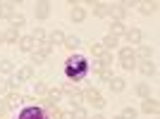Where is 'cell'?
<instances>
[{"mask_svg": "<svg viewBox=\"0 0 160 119\" xmlns=\"http://www.w3.org/2000/svg\"><path fill=\"white\" fill-rule=\"evenodd\" d=\"M88 60L84 57V55H79V53H74L72 57L65 62V76H67V81H72V83H81V81L88 76Z\"/></svg>", "mask_w": 160, "mask_h": 119, "instance_id": "1", "label": "cell"}, {"mask_svg": "<svg viewBox=\"0 0 160 119\" xmlns=\"http://www.w3.org/2000/svg\"><path fill=\"white\" fill-rule=\"evenodd\" d=\"M17 119H48V114L43 112V107L38 105H31V107H24L19 112V117Z\"/></svg>", "mask_w": 160, "mask_h": 119, "instance_id": "2", "label": "cell"}, {"mask_svg": "<svg viewBox=\"0 0 160 119\" xmlns=\"http://www.w3.org/2000/svg\"><path fill=\"white\" fill-rule=\"evenodd\" d=\"M124 40H127V45H129V48L141 45V40H143V33H141V29L129 26V29H127V33H124Z\"/></svg>", "mask_w": 160, "mask_h": 119, "instance_id": "3", "label": "cell"}, {"mask_svg": "<svg viewBox=\"0 0 160 119\" xmlns=\"http://www.w3.org/2000/svg\"><path fill=\"white\" fill-rule=\"evenodd\" d=\"M50 2H48V0H38V2H36V5H33V14H36V19L38 21H43V19H48V17H50Z\"/></svg>", "mask_w": 160, "mask_h": 119, "instance_id": "4", "label": "cell"}, {"mask_svg": "<svg viewBox=\"0 0 160 119\" xmlns=\"http://www.w3.org/2000/svg\"><path fill=\"white\" fill-rule=\"evenodd\" d=\"M88 12H86V7H81L79 2L77 5H72V10H69V19L74 21V24H81V21H86Z\"/></svg>", "mask_w": 160, "mask_h": 119, "instance_id": "5", "label": "cell"}, {"mask_svg": "<svg viewBox=\"0 0 160 119\" xmlns=\"http://www.w3.org/2000/svg\"><path fill=\"white\" fill-rule=\"evenodd\" d=\"M141 112L143 114H148V117H151V114H158L160 112V105H158V100L155 98H146V100H141Z\"/></svg>", "mask_w": 160, "mask_h": 119, "instance_id": "6", "label": "cell"}, {"mask_svg": "<svg viewBox=\"0 0 160 119\" xmlns=\"http://www.w3.org/2000/svg\"><path fill=\"white\" fill-rule=\"evenodd\" d=\"M134 55H136V60H141V62H151V60H153V48L141 43V45L134 48Z\"/></svg>", "mask_w": 160, "mask_h": 119, "instance_id": "7", "label": "cell"}, {"mask_svg": "<svg viewBox=\"0 0 160 119\" xmlns=\"http://www.w3.org/2000/svg\"><path fill=\"white\" fill-rule=\"evenodd\" d=\"M108 17L112 21H124V17H127V10L122 7V2H117V5H110V10H108Z\"/></svg>", "mask_w": 160, "mask_h": 119, "instance_id": "8", "label": "cell"}, {"mask_svg": "<svg viewBox=\"0 0 160 119\" xmlns=\"http://www.w3.org/2000/svg\"><path fill=\"white\" fill-rule=\"evenodd\" d=\"M88 7H93L96 17H108V10H110V2H98V0H86Z\"/></svg>", "mask_w": 160, "mask_h": 119, "instance_id": "9", "label": "cell"}, {"mask_svg": "<svg viewBox=\"0 0 160 119\" xmlns=\"http://www.w3.org/2000/svg\"><path fill=\"white\" fill-rule=\"evenodd\" d=\"M17 12V2L14 0H7V2H0V19H7L10 21V17Z\"/></svg>", "mask_w": 160, "mask_h": 119, "instance_id": "10", "label": "cell"}, {"mask_svg": "<svg viewBox=\"0 0 160 119\" xmlns=\"http://www.w3.org/2000/svg\"><path fill=\"white\" fill-rule=\"evenodd\" d=\"M17 79L24 83V81H33L36 79V72H33V67L31 64H24V67H19L17 69Z\"/></svg>", "mask_w": 160, "mask_h": 119, "instance_id": "11", "label": "cell"}, {"mask_svg": "<svg viewBox=\"0 0 160 119\" xmlns=\"http://www.w3.org/2000/svg\"><path fill=\"white\" fill-rule=\"evenodd\" d=\"M22 98H24L22 93H7L5 95V107L7 110H17V107L22 105Z\"/></svg>", "mask_w": 160, "mask_h": 119, "instance_id": "12", "label": "cell"}, {"mask_svg": "<svg viewBox=\"0 0 160 119\" xmlns=\"http://www.w3.org/2000/svg\"><path fill=\"white\" fill-rule=\"evenodd\" d=\"M17 45H19L22 53H33V50H36V40H33L31 36H19V43H17Z\"/></svg>", "mask_w": 160, "mask_h": 119, "instance_id": "13", "label": "cell"}, {"mask_svg": "<svg viewBox=\"0 0 160 119\" xmlns=\"http://www.w3.org/2000/svg\"><path fill=\"white\" fill-rule=\"evenodd\" d=\"M127 24L124 21H110V36H115V38H122L124 33H127Z\"/></svg>", "mask_w": 160, "mask_h": 119, "instance_id": "14", "label": "cell"}, {"mask_svg": "<svg viewBox=\"0 0 160 119\" xmlns=\"http://www.w3.org/2000/svg\"><path fill=\"white\" fill-rule=\"evenodd\" d=\"M62 48H67L69 53H77L81 48V38L79 36H65V43H62Z\"/></svg>", "mask_w": 160, "mask_h": 119, "instance_id": "15", "label": "cell"}, {"mask_svg": "<svg viewBox=\"0 0 160 119\" xmlns=\"http://www.w3.org/2000/svg\"><path fill=\"white\" fill-rule=\"evenodd\" d=\"M46 100H50L53 105H58V102H60V100H62V88H60V86H48Z\"/></svg>", "mask_w": 160, "mask_h": 119, "instance_id": "16", "label": "cell"}, {"mask_svg": "<svg viewBox=\"0 0 160 119\" xmlns=\"http://www.w3.org/2000/svg\"><path fill=\"white\" fill-rule=\"evenodd\" d=\"M65 36L67 33L62 31V29H55V31L48 33V43H50V45H62V43H65Z\"/></svg>", "mask_w": 160, "mask_h": 119, "instance_id": "17", "label": "cell"}, {"mask_svg": "<svg viewBox=\"0 0 160 119\" xmlns=\"http://www.w3.org/2000/svg\"><path fill=\"white\" fill-rule=\"evenodd\" d=\"M136 69H139L143 76H155V72H158V67L153 64V60H151V62H139Z\"/></svg>", "mask_w": 160, "mask_h": 119, "instance_id": "18", "label": "cell"}, {"mask_svg": "<svg viewBox=\"0 0 160 119\" xmlns=\"http://www.w3.org/2000/svg\"><path fill=\"white\" fill-rule=\"evenodd\" d=\"M2 43L17 45V43H19V31H17V29H10V26H7V31L2 33Z\"/></svg>", "mask_w": 160, "mask_h": 119, "instance_id": "19", "label": "cell"}, {"mask_svg": "<svg viewBox=\"0 0 160 119\" xmlns=\"http://www.w3.org/2000/svg\"><path fill=\"white\" fill-rule=\"evenodd\" d=\"M67 98H69L72 107H84V98H81V88H77V86H74V88H72V93H69Z\"/></svg>", "mask_w": 160, "mask_h": 119, "instance_id": "20", "label": "cell"}, {"mask_svg": "<svg viewBox=\"0 0 160 119\" xmlns=\"http://www.w3.org/2000/svg\"><path fill=\"white\" fill-rule=\"evenodd\" d=\"M139 12L143 14V17H151V14L158 12V2H155V0H153V2H141V5H139Z\"/></svg>", "mask_w": 160, "mask_h": 119, "instance_id": "21", "label": "cell"}, {"mask_svg": "<svg viewBox=\"0 0 160 119\" xmlns=\"http://www.w3.org/2000/svg\"><path fill=\"white\" fill-rule=\"evenodd\" d=\"M24 24H27V17H24V14L14 12L12 17H10V29H17V31H19V29L24 26Z\"/></svg>", "mask_w": 160, "mask_h": 119, "instance_id": "22", "label": "cell"}, {"mask_svg": "<svg viewBox=\"0 0 160 119\" xmlns=\"http://www.w3.org/2000/svg\"><path fill=\"white\" fill-rule=\"evenodd\" d=\"M98 95H100V91H98L96 86H93V88H84V91H81V98H84V102H88V105H91Z\"/></svg>", "mask_w": 160, "mask_h": 119, "instance_id": "23", "label": "cell"}, {"mask_svg": "<svg viewBox=\"0 0 160 119\" xmlns=\"http://www.w3.org/2000/svg\"><path fill=\"white\" fill-rule=\"evenodd\" d=\"M100 45H103V50H110V53H112L115 48L120 45V38H115V36H110V33H108L105 38H103V43H100Z\"/></svg>", "mask_w": 160, "mask_h": 119, "instance_id": "24", "label": "cell"}, {"mask_svg": "<svg viewBox=\"0 0 160 119\" xmlns=\"http://www.w3.org/2000/svg\"><path fill=\"white\" fill-rule=\"evenodd\" d=\"M29 36H31V38L36 40V45H38V43H46V40H48V33H46V29H41V26H36L31 33H29Z\"/></svg>", "mask_w": 160, "mask_h": 119, "instance_id": "25", "label": "cell"}, {"mask_svg": "<svg viewBox=\"0 0 160 119\" xmlns=\"http://www.w3.org/2000/svg\"><path fill=\"white\" fill-rule=\"evenodd\" d=\"M7 88H10V93H19V88H22V81L17 79V74H10L7 76Z\"/></svg>", "mask_w": 160, "mask_h": 119, "instance_id": "26", "label": "cell"}, {"mask_svg": "<svg viewBox=\"0 0 160 119\" xmlns=\"http://www.w3.org/2000/svg\"><path fill=\"white\" fill-rule=\"evenodd\" d=\"M134 93H136L141 100H146V98H151V86H148V83H136V86H134Z\"/></svg>", "mask_w": 160, "mask_h": 119, "instance_id": "27", "label": "cell"}, {"mask_svg": "<svg viewBox=\"0 0 160 119\" xmlns=\"http://www.w3.org/2000/svg\"><path fill=\"white\" fill-rule=\"evenodd\" d=\"M108 86L112 88V93H122V91H124V88H127V81L122 79V76H115V79L110 81Z\"/></svg>", "mask_w": 160, "mask_h": 119, "instance_id": "28", "label": "cell"}, {"mask_svg": "<svg viewBox=\"0 0 160 119\" xmlns=\"http://www.w3.org/2000/svg\"><path fill=\"white\" fill-rule=\"evenodd\" d=\"M46 93H48L46 81H36V83H33V98H46Z\"/></svg>", "mask_w": 160, "mask_h": 119, "instance_id": "29", "label": "cell"}, {"mask_svg": "<svg viewBox=\"0 0 160 119\" xmlns=\"http://www.w3.org/2000/svg\"><path fill=\"white\" fill-rule=\"evenodd\" d=\"M98 62L103 67H108V69H110V67H112V62H115V55L110 53V50H103V53H100V57H98Z\"/></svg>", "mask_w": 160, "mask_h": 119, "instance_id": "30", "label": "cell"}, {"mask_svg": "<svg viewBox=\"0 0 160 119\" xmlns=\"http://www.w3.org/2000/svg\"><path fill=\"white\" fill-rule=\"evenodd\" d=\"M117 57H120V62H122V60H134L136 55H134V48H129V45H122L120 50H117Z\"/></svg>", "mask_w": 160, "mask_h": 119, "instance_id": "31", "label": "cell"}, {"mask_svg": "<svg viewBox=\"0 0 160 119\" xmlns=\"http://www.w3.org/2000/svg\"><path fill=\"white\" fill-rule=\"evenodd\" d=\"M96 76H98V81H103V83H110V81L115 79L112 69H108V67H103V69H100V72L96 74Z\"/></svg>", "mask_w": 160, "mask_h": 119, "instance_id": "32", "label": "cell"}, {"mask_svg": "<svg viewBox=\"0 0 160 119\" xmlns=\"http://www.w3.org/2000/svg\"><path fill=\"white\" fill-rule=\"evenodd\" d=\"M0 72L7 74V76H10V74H14V64H12V60H7V57L0 60Z\"/></svg>", "mask_w": 160, "mask_h": 119, "instance_id": "33", "label": "cell"}, {"mask_svg": "<svg viewBox=\"0 0 160 119\" xmlns=\"http://www.w3.org/2000/svg\"><path fill=\"white\" fill-rule=\"evenodd\" d=\"M36 50H38L41 55H43V57H50V55H53V45H50V43H38V45H36Z\"/></svg>", "mask_w": 160, "mask_h": 119, "instance_id": "34", "label": "cell"}, {"mask_svg": "<svg viewBox=\"0 0 160 119\" xmlns=\"http://www.w3.org/2000/svg\"><path fill=\"white\" fill-rule=\"evenodd\" d=\"M72 119H88L86 107H72Z\"/></svg>", "mask_w": 160, "mask_h": 119, "instance_id": "35", "label": "cell"}, {"mask_svg": "<svg viewBox=\"0 0 160 119\" xmlns=\"http://www.w3.org/2000/svg\"><path fill=\"white\" fill-rule=\"evenodd\" d=\"M136 64H139V60L134 57V60H122L120 62V67L124 69V72H132V69H136Z\"/></svg>", "mask_w": 160, "mask_h": 119, "instance_id": "36", "label": "cell"}, {"mask_svg": "<svg viewBox=\"0 0 160 119\" xmlns=\"http://www.w3.org/2000/svg\"><path fill=\"white\" fill-rule=\"evenodd\" d=\"M136 114H139V112H136L132 105H127V107L120 112V117H122V119H136Z\"/></svg>", "mask_w": 160, "mask_h": 119, "instance_id": "37", "label": "cell"}, {"mask_svg": "<svg viewBox=\"0 0 160 119\" xmlns=\"http://www.w3.org/2000/svg\"><path fill=\"white\" fill-rule=\"evenodd\" d=\"M46 60H48V57H43L38 50H33V53H31V67H33V64H43Z\"/></svg>", "mask_w": 160, "mask_h": 119, "instance_id": "38", "label": "cell"}, {"mask_svg": "<svg viewBox=\"0 0 160 119\" xmlns=\"http://www.w3.org/2000/svg\"><path fill=\"white\" fill-rule=\"evenodd\" d=\"M88 48H91L93 57H100V53H103V45H100V43H93V40H91V43H88Z\"/></svg>", "mask_w": 160, "mask_h": 119, "instance_id": "39", "label": "cell"}, {"mask_svg": "<svg viewBox=\"0 0 160 119\" xmlns=\"http://www.w3.org/2000/svg\"><path fill=\"white\" fill-rule=\"evenodd\" d=\"M91 105H93L96 110H103V107H105V98H103V95H98V98H96L93 102H91Z\"/></svg>", "mask_w": 160, "mask_h": 119, "instance_id": "40", "label": "cell"}, {"mask_svg": "<svg viewBox=\"0 0 160 119\" xmlns=\"http://www.w3.org/2000/svg\"><path fill=\"white\" fill-rule=\"evenodd\" d=\"M7 93H10V88H7V81H5V79H0V98H5Z\"/></svg>", "mask_w": 160, "mask_h": 119, "instance_id": "41", "label": "cell"}, {"mask_svg": "<svg viewBox=\"0 0 160 119\" xmlns=\"http://www.w3.org/2000/svg\"><path fill=\"white\" fill-rule=\"evenodd\" d=\"M7 112V107H5V98H0V117Z\"/></svg>", "mask_w": 160, "mask_h": 119, "instance_id": "42", "label": "cell"}, {"mask_svg": "<svg viewBox=\"0 0 160 119\" xmlns=\"http://www.w3.org/2000/svg\"><path fill=\"white\" fill-rule=\"evenodd\" d=\"M88 119H105V117H103V114H100V112H96L93 117H88Z\"/></svg>", "mask_w": 160, "mask_h": 119, "instance_id": "43", "label": "cell"}, {"mask_svg": "<svg viewBox=\"0 0 160 119\" xmlns=\"http://www.w3.org/2000/svg\"><path fill=\"white\" fill-rule=\"evenodd\" d=\"M0 43H2V33H0Z\"/></svg>", "mask_w": 160, "mask_h": 119, "instance_id": "44", "label": "cell"}, {"mask_svg": "<svg viewBox=\"0 0 160 119\" xmlns=\"http://www.w3.org/2000/svg\"><path fill=\"white\" fill-rule=\"evenodd\" d=\"M0 119H7V117H5V114H2V117H0Z\"/></svg>", "mask_w": 160, "mask_h": 119, "instance_id": "45", "label": "cell"}, {"mask_svg": "<svg viewBox=\"0 0 160 119\" xmlns=\"http://www.w3.org/2000/svg\"><path fill=\"white\" fill-rule=\"evenodd\" d=\"M112 119H122V117H112Z\"/></svg>", "mask_w": 160, "mask_h": 119, "instance_id": "46", "label": "cell"}]
</instances>
